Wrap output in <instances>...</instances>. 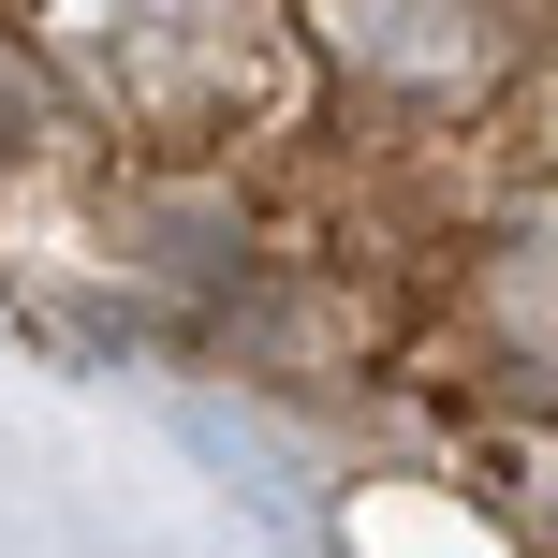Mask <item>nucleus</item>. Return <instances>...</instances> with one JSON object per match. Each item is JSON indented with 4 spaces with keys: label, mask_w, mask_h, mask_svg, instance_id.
Returning <instances> with one entry per match:
<instances>
[{
    "label": "nucleus",
    "mask_w": 558,
    "mask_h": 558,
    "mask_svg": "<svg viewBox=\"0 0 558 558\" xmlns=\"http://www.w3.org/2000/svg\"><path fill=\"white\" fill-rule=\"evenodd\" d=\"M294 15L353 88H397V104H456L500 74V0H294Z\"/></svg>",
    "instance_id": "2"
},
{
    "label": "nucleus",
    "mask_w": 558,
    "mask_h": 558,
    "mask_svg": "<svg viewBox=\"0 0 558 558\" xmlns=\"http://www.w3.org/2000/svg\"><path fill=\"white\" fill-rule=\"evenodd\" d=\"M471 324H485V353H500L530 397H558V192L514 206V221L485 235V265H471Z\"/></svg>",
    "instance_id": "3"
},
{
    "label": "nucleus",
    "mask_w": 558,
    "mask_h": 558,
    "mask_svg": "<svg viewBox=\"0 0 558 558\" xmlns=\"http://www.w3.org/2000/svg\"><path fill=\"white\" fill-rule=\"evenodd\" d=\"M235 15H251V0H45L59 59H74L88 88H118L133 118L206 104V88L235 74Z\"/></svg>",
    "instance_id": "1"
}]
</instances>
